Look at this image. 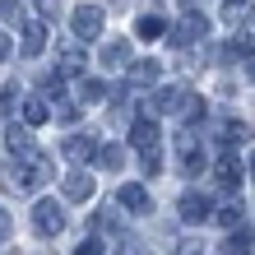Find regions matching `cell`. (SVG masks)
Here are the masks:
<instances>
[{"mask_svg":"<svg viewBox=\"0 0 255 255\" xmlns=\"http://www.w3.org/2000/svg\"><path fill=\"white\" fill-rule=\"evenodd\" d=\"M33 232L37 237H61L65 232V209H61V200H37L33 204Z\"/></svg>","mask_w":255,"mask_h":255,"instance_id":"obj_1","label":"cell"},{"mask_svg":"<svg viewBox=\"0 0 255 255\" xmlns=\"http://www.w3.org/2000/svg\"><path fill=\"white\" fill-rule=\"evenodd\" d=\"M176 158H181V176H200L204 172V153H200L195 130H181V134H176Z\"/></svg>","mask_w":255,"mask_h":255,"instance_id":"obj_2","label":"cell"},{"mask_svg":"<svg viewBox=\"0 0 255 255\" xmlns=\"http://www.w3.org/2000/svg\"><path fill=\"white\" fill-rule=\"evenodd\" d=\"M70 23H74V37H84V42H88V37H98V33H102L107 14H102L98 5H79V9L70 14Z\"/></svg>","mask_w":255,"mask_h":255,"instance_id":"obj_3","label":"cell"},{"mask_svg":"<svg viewBox=\"0 0 255 255\" xmlns=\"http://www.w3.org/2000/svg\"><path fill=\"white\" fill-rule=\"evenodd\" d=\"M204 33H209V23H204V19H200V14H195V9H190L186 19L176 23L172 33H162V37H172V47H190V42H200Z\"/></svg>","mask_w":255,"mask_h":255,"instance_id":"obj_4","label":"cell"},{"mask_svg":"<svg viewBox=\"0 0 255 255\" xmlns=\"http://www.w3.org/2000/svg\"><path fill=\"white\" fill-rule=\"evenodd\" d=\"M93 190H98L93 172H70L65 181H61V195H65L70 204H84V200H88V195H93Z\"/></svg>","mask_w":255,"mask_h":255,"instance_id":"obj_5","label":"cell"},{"mask_svg":"<svg viewBox=\"0 0 255 255\" xmlns=\"http://www.w3.org/2000/svg\"><path fill=\"white\" fill-rule=\"evenodd\" d=\"M116 204H121L126 214H153V200H148L144 186H121L116 190Z\"/></svg>","mask_w":255,"mask_h":255,"instance_id":"obj_6","label":"cell"},{"mask_svg":"<svg viewBox=\"0 0 255 255\" xmlns=\"http://www.w3.org/2000/svg\"><path fill=\"white\" fill-rule=\"evenodd\" d=\"M214 181H218L223 190H237V186H242V162H237L232 153H218V162H214Z\"/></svg>","mask_w":255,"mask_h":255,"instance_id":"obj_7","label":"cell"},{"mask_svg":"<svg viewBox=\"0 0 255 255\" xmlns=\"http://www.w3.org/2000/svg\"><path fill=\"white\" fill-rule=\"evenodd\" d=\"M176 214H181L186 223H204L209 214H214V204H209L204 195H195V190H186V195H181V204H176Z\"/></svg>","mask_w":255,"mask_h":255,"instance_id":"obj_8","label":"cell"},{"mask_svg":"<svg viewBox=\"0 0 255 255\" xmlns=\"http://www.w3.org/2000/svg\"><path fill=\"white\" fill-rule=\"evenodd\" d=\"M162 79V65L153 61V56H139V61L130 65V88H148V84H158Z\"/></svg>","mask_w":255,"mask_h":255,"instance_id":"obj_9","label":"cell"},{"mask_svg":"<svg viewBox=\"0 0 255 255\" xmlns=\"http://www.w3.org/2000/svg\"><path fill=\"white\" fill-rule=\"evenodd\" d=\"M56 70H61L65 79H70V74H84V51L74 47V42H65V47H56Z\"/></svg>","mask_w":255,"mask_h":255,"instance_id":"obj_10","label":"cell"},{"mask_svg":"<svg viewBox=\"0 0 255 255\" xmlns=\"http://www.w3.org/2000/svg\"><path fill=\"white\" fill-rule=\"evenodd\" d=\"M19 47H23V56H37L42 47H47V23L28 19V23H23V37H19Z\"/></svg>","mask_w":255,"mask_h":255,"instance_id":"obj_11","label":"cell"},{"mask_svg":"<svg viewBox=\"0 0 255 255\" xmlns=\"http://www.w3.org/2000/svg\"><path fill=\"white\" fill-rule=\"evenodd\" d=\"M130 144L134 148H153L158 144V121H153V116H139V121L130 126Z\"/></svg>","mask_w":255,"mask_h":255,"instance_id":"obj_12","label":"cell"},{"mask_svg":"<svg viewBox=\"0 0 255 255\" xmlns=\"http://www.w3.org/2000/svg\"><path fill=\"white\" fill-rule=\"evenodd\" d=\"M181 98H186V88H158V93H153V102H148V116L176 112V107H181Z\"/></svg>","mask_w":255,"mask_h":255,"instance_id":"obj_13","label":"cell"},{"mask_svg":"<svg viewBox=\"0 0 255 255\" xmlns=\"http://www.w3.org/2000/svg\"><path fill=\"white\" fill-rule=\"evenodd\" d=\"M5 144H9L14 158H28V153H33V126H9Z\"/></svg>","mask_w":255,"mask_h":255,"instance_id":"obj_14","label":"cell"},{"mask_svg":"<svg viewBox=\"0 0 255 255\" xmlns=\"http://www.w3.org/2000/svg\"><path fill=\"white\" fill-rule=\"evenodd\" d=\"M0 186H5L9 195H28V190H37V181H33V172H23V167H9L5 176H0Z\"/></svg>","mask_w":255,"mask_h":255,"instance_id":"obj_15","label":"cell"},{"mask_svg":"<svg viewBox=\"0 0 255 255\" xmlns=\"http://www.w3.org/2000/svg\"><path fill=\"white\" fill-rule=\"evenodd\" d=\"M19 112H23V126H33V130H37V126H47V116H51L42 98H19Z\"/></svg>","mask_w":255,"mask_h":255,"instance_id":"obj_16","label":"cell"},{"mask_svg":"<svg viewBox=\"0 0 255 255\" xmlns=\"http://www.w3.org/2000/svg\"><path fill=\"white\" fill-rule=\"evenodd\" d=\"M98 61L107 65V70H121V65H130V42H107Z\"/></svg>","mask_w":255,"mask_h":255,"instance_id":"obj_17","label":"cell"},{"mask_svg":"<svg viewBox=\"0 0 255 255\" xmlns=\"http://www.w3.org/2000/svg\"><path fill=\"white\" fill-rule=\"evenodd\" d=\"M251 19H255L251 0H228V9H223V23H232V28H246Z\"/></svg>","mask_w":255,"mask_h":255,"instance_id":"obj_18","label":"cell"},{"mask_svg":"<svg viewBox=\"0 0 255 255\" xmlns=\"http://www.w3.org/2000/svg\"><path fill=\"white\" fill-rule=\"evenodd\" d=\"M93 139H88V134H70V139H65V158L70 162H84V158H93Z\"/></svg>","mask_w":255,"mask_h":255,"instance_id":"obj_19","label":"cell"},{"mask_svg":"<svg viewBox=\"0 0 255 255\" xmlns=\"http://www.w3.org/2000/svg\"><path fill=\"white\" fill-rule=\"evenodd\" d=\"M162 33H167V23H162L158 14H144V19L134 23V37H144V42H158Z\"/></svg>","mask_w":255,"mask_h":255,"instance_id":"obj_20","label":"cell"},{"mask_svg":"<svg viewBox=\"0 0 255 255\" xmlns=\"http://www.w3.org/2000/svg\"><path fill=\"white\" fill-rule=\"evenodd\" d=\"M93 158H98L107 172H116V167L126 162V148H121V144H102V148H93Z\"/></svg>","mask_w":255,"mask_h":255,"instance_id":"obj_21","label":"cell"},{"mask_svg":"<svg viewBox=\"0 0 255 255\" xmlns=\"http://www.w3.org/2000/svg\"><path fill=\"white\" fill-rule=\"evenodd\" d=\"M204 112H209V107H204V98H200V93H186V98H181V107H176V116H181V121H200Z\"/></svg>","mask_w":255,"mask_h":255,"instance_id":"obj_22","label":"cell"},{"mask_svg":"<svg viewBox=\"0 0 255 255\" xmlns=\"http://www.w3.org/2000/svg\"><path fill=\"white\" fill-rule=\"evenodd\" d=\"M246 134H251V126H246V121H223V134H218V139L232 148V144H246Z\"/></svg>","mask_w":255,"mask_h":255,"instance_id":"obj_23","label":"cell"},{"mask_svg":"<svg viewBox=\"0 0 255 255\" xmlns=\"http://www.w3.org/2000/svg\"><path fill=\"white\" fill-rule=\"evenodd\" d=\"M102 98H107V84H102V79H84L79 84V102L93 107V102H102Z\"/></svg>","mask_w":255,"mask_h":255,"instance_id":"obj_24","label":"cell"},{"mask_svg":"<svg viewBox=\"0 0 255 255\" xmlns=\"http://www.w3.org/2000/svg\"><path fill=\"white\" fill-rule=\"evenodd\" d=\"M218 228H228V232L242 228V204H223L218 209Z\"/></svg>","mask_w":255,"mask_h":255,"instance_id":"obj_25","label":"cell"},{"mask_svg":"<svg viewBox=\"0 0 255 255\" xmlns=\"http://www.w3.org/2000/svg\"><path fill=\"white\" fill-rule=\"evenodd\" d=\"M139 162H144V172L153 176V172H162V148L153 144V148H139Z\"/></svg>","mask_w":255,"mask_h":255,"instance_id":"obj_26","label":"cell"},{"mask_svg":"<svg viewBox=\"0 0 255 255\" xmlns=\"http://www.w3.org/2000/svg\"><path fill=\"white\" fill-rule=\"evenodd\" d=\"M19 93H23L19 84H9V88H0V116H9L14 107H19Z\"/></svg>","mask_w":255,"mask_h":255,"instance_id":"obj_27","label":"cell"},{"mask_svg":"<svg viewBox=\"0 0 255 255\" xmlns=\"http://www.w3.org/2000/svg\"><path fill=\"white\" fill-rule=\"evenodd\" d=\"M246 242H251V232L242 237V232H237V228H232V237H228V246H223V251H228V255H246V251H251Z\"/></svg>","mask_w":255,"mask_h":255,"instance_id":"obj_28","label":"cell"},{"mask_svg":"<svg viewBox=\"0 0 255 255\" xmlns=\"http://www.w3.org/2000/svg\"><path fill=\"white\" fill-rule=\"evenodd\" d=\"M56 116L61 121H79V102H56Z\"/></svg>","mask_w":255,"mask_h":255,"instance_id":"obj_29","label":"cell"},{"mask_svg":"<svg viewBox=\"0 0 255 255\" xmlns=\"http://www.w3.org/2000/svg\"><path fill=\"white\" fill-rule=\"evenodd\" d=\"M116 255H148V251H144V242H134V237H126V242H121V251H116Z\"/></svg>","mask_w":255,"mask_h":255,"instance_id":"obj_30","label":"cell"},{"mask_svg":"<svg viewBox=\"0 0 255 255\" xmlns=\"http://www.w3.org/2000/svg\"><path fill=\"white\" fill-rule=\"evenodd\" d=\"M9 232H14V218L5 214V209H0V242H9Z\"/></svg>","mask_w":255,"mask_h":255,"instance_id":"obj_31","label":"cell"},{"mask_svg":"<svg viewBox=\"0 0 255 255\" xmlns=\"http://www.w3.org/2000/svg\"><path fill=\"white\" fill-rule=\"evenodd\" d=\"M19 5H23V0H5V5H0V14H5V19H19Z\"/></svg>","mask_w":255,"mask_h":255,"instance_id":"obj_32","label":"cell"},{"mask_svg":"<svg viewBox=\"0 0 255 255\" xmlns=\"http://www.w3.org/2000/svg\"><path fill=\"white\" fill-rule=\"evenodd\" d=\"M176 255H204V251H200V242H181V246H176Z\"/></svg>","mask_w":255,"mask_h":255,"instance_id":"obj_33","label":"cell"},{"mask_svg":"<svg viewBox=\"0 0 255 255\" xmlns=\"http://www.w3.org/2000/svg\"><path fill=\"white\" fill-rule=\"evenodd\" d=\"M74 255H102V242H84V246L74 251Z\"/></svg>","mask_w":255,"mask_h":255,"instance_id":"obj_34","label":"cell"},{"mask_svg":"<svg viewBox=\"0 0 255 255\" xmlns=\"http://www.w3.org/2000/svg\"><path fill=\"white\" fill-rule=\"evenodd\" d=\"M9 51H14V47H9V37H5V33H0V61H5V56H9Z\"/></svg>","mask_w":255,"mask_h":255,"instance_id":"obj_35","label":"cell"},{"mask_svg":"<svg viewBox=\"0 0 255 255\" xmlns=\"http://www.w3.org/2000/svg\"><path fill=\"white\" fill-rule=\"evenodd\" d=\"M246 61H251V65H246V79L255 84V56H246Z\"/></svg>","mask_w":255,"mask_h":255,"instance_id":"obj_36","label":"cell"},{"mask_svg":"<svg viewBox=\"0 0 255 255\" xmlns=\"http://www.w3.org/2000/svg\"><path fill=\"white\" fill-rule=\"evenodd\" d=\"M181 5H186V9H195V5H200V0H181Z\"/></svg>","mask_w":255,"mask_h":255,"instance_id":"obj_37","label":"cell"},{"mask_svg":"<svg viewBox=\"0 0 255 255\" xmlns=\"http://www.w3.org/2000/svg\"><path fill=\"white\" fill-rule=\"evenodd\" d=\"M251 176H255V158H251Z\"/></svg>","mask_w":255,"mask_h":255,"instance_id":"obj_38","label":"cell"},{"mask_svg":"<svg viewBox=\"0 0 255 255\" xmlns=\"http://www.w3.org/2000/svg\"><path fill=\"white\" fill-rule=\"evenodd\" d=\"M251 242H255V232H251Z\"/></svg>","mask_w":255,"mask_h":255,"instance_id":"obj_39","label":"cell"},{"mask_svg":"<svg viewBox=\"0 0 255 255\" xmlns=\"http://www.w3.org/2000/svg\"><path fill=\"white\" fill-rule=\"evenodd\" d=\"M153 5H158V0H153Z\"/></svg>","mask_w":255,"mask_h":255,"instance_id":"obj_40","label":"cell"}]
</instances>
